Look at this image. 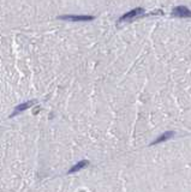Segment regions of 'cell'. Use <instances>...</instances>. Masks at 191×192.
I'll return each mask as SVG.
<instances>
[{
  "instance_id": "5",
  "label": "cell",
  "mask_w": 191,
  "mask_h": 192,
  "mask_svg": "<svg viewBox=\"0 0 191 192\" xmlns=\"http://www.w3.org/2000/svg\"><path fill=\"white\" fill-rule=\"evenodd\" d=\"M174 133L173 132H165L162 136H160V137H159L153 144H156V143H160V142H164V141H166V139H168V138H171L172 136H173Z\"/></svg>"
},
{
  "instance_id": "1",
  "label": "cell",
  "mask_w": 191,
  "mask_h": 192,
  "mask_svg": "<svg viewBox=\"0 0 191 192\" xmlns=\"http://www.w3.org/2000/svg\"><path fill=\"white\" fill-rule=\"evenodd\" d=\"M142 13H143V9H141V7L135 9V10H132V11H130V12L125 13L124 16H121L120 19H119V23H120V22H126V21H131V19H134V18L141 16Z\"/></svg>"
},
{
  "instance_id": "6",
  "label": "cell",
  "mask_w": 191,
  "mask_h": 192,
  "mask_svg": "<svg viewBox=\"0 0 191 192\" xmlns=\"http://www.w3.org/2000/svg\"><path fill=\"white\" fill-rule=\"evenodd\" d=\"M87 165H88V161H81V162H78L76 166H73V167L70 169V173H75V172H77V171L82 169L83 167H85Z\"/></svg>"
},
{
  "instance_id": "2",
  "label": "cell",
  "mask_w": 191,
  "mask_h": 192,
  "mask_svg": "<svg viewBox=\"0 0 191 192\" xmlns=\"http://www.w3.org/2000/svg\"><path fill=\"white\" fill-rule=\"evenodd\" d=\"M60 19H65V21H71V22H87L91 21L94 17L91 16H78V15H68V16H60Z\"/></svg>"
},
{
  "instance_id": "3",
  "label": "cell",
  "mask_w": 191,
  "mask_h": 192,
  "mask_svg": "<svg viewBox=\"0 0 191 192\" xmlns=\"http://www.w3.org/2000/svg\"><path fill=\"white\" fill-rule=\"evenodd\" d=\"M172 15L174 17H191V11L186 9L185 6H178L172 11Z\"/></svg>"
},
{
  "instance_id": "4",
  "label": "cell",
  "mask_w": 191,
  "mask_h": 192,
  "mask_svg": "<svg viewBox=\"0 0 191 192\" xmlns=\"http://www.w3.org/2000/svg\"><path fill=\"white\" fill-rule=\"evenodd\" d=\"M35 103H36V101L33 100V101H28V102H24V103L17 106L16 109H15V114H16V113H19V112H22V111H25V109H28V108H30V107H33Z\"/></svg>"
}]
</instances>
